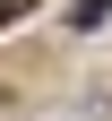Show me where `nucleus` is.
Here are the masks:
<instances>
[{"mask_svg": "<svg viewBox=\"0 0 112 121\" xmlns=\"http://www.w3.org/2000/svg\"><path fill=\"white\" fill-rule=\"evenodd\" d=\"M112 17V0H78V9H69V26H104Z\"/></svg>", "mask_w": 112, "mask_h": 121, "instance_id": "obj_1", "label": "nucleus"}]
</instances>
